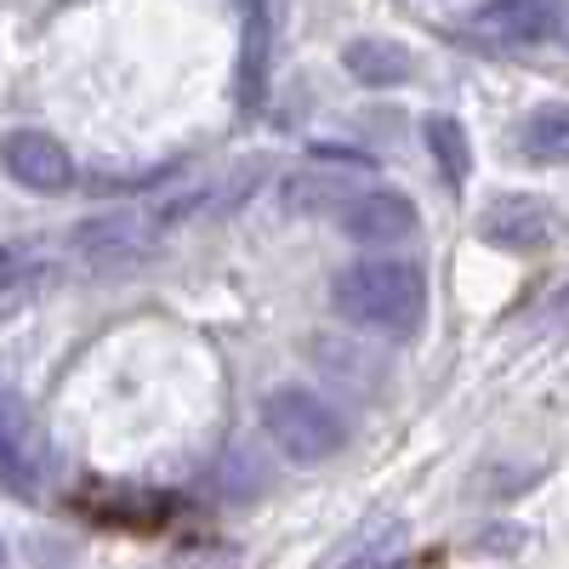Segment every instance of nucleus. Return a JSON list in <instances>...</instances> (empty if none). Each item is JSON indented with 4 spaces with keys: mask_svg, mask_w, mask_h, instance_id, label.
Instances as JSON below:
<instances>
[{
    "mask_svg": "<svg viewBox=\"0 0 569 569\" xmlns=\"http://www.w3.org/2000/svg\"><path fill=\"white\" fill-rule=\"evenodd\" d=\"M330 302L337 313L370 337H416L427 319V273L410 257H359L330 279Z\"/></svg>",
    "mask_w": 569,
    "mask_h": 569,
    "instance_id": "1",
    "label": "nucleus"
},
{
    "mask_svg": "<svg viewBox=\"0 0 569 569\" xmlns=\"http://www.w3.org/2000/svg\"><path fill=\"white\" fill-rule=\"evenodd\" d=\"M217 188H166V194H149L126 211H103V217H86L69 240L91 268H120L131 257H142L149 246H160L166 233H177L188 217H200L211 206Z\"/></svg>",
    "mask_w": 569,
    "mask_h": 569,
    "instance_id": "2",
    "label": "nucleus"
},
{
    "mask_svg": "<svg viewBox=\"0 0 569 569\" xmlns=\"http://www.w3.org/2000/svg\"><path fill=\"white\" fill-rule=\"evenodd\" d=\"M262 427H268V439L284 461H297V467H319L342 450L348 439V421L330 410V399H319L313 388L302 382H284L262 399Z\"/></svg>",
    "mask_w": 569,
    "mask_h": 569,
    "instance_id": "3",
    "label": "nucleus"
},
{
    "mask_svg": "<svg viewBox=\"0 0 569 569\" xmlns=\"http://www.w3.org/2000/svg\"><path fill=\"white\" fill-rule=\"evenodd\" d=\"M52 479H58V450L46 421L23 393H0V490L34 501L52 490Z\"/></svg>",
    "mask_w": 569,
    "mask_h": 569,
    "instance_id": "4",
    "label": "nucleus"
},
{
    "mask_svg": "<svg viewBox=\"0 0 569 569\" xmlns=\"http://www.w3.org/2000/svg\"><path fill=\"white\" fill-rule=\"evenodd\" d=\"M0 166H7L12 182H23L29 194H69L74 177H80L74 154L63 149L52 131H34V126L0 137Z\"/></svg>",
    "mask_w": 569,
    "mask_h": 569,
    "instance_id": "5",
    "label": "nucleus"
},
{
    "mask_svg": "<svg viewBox=\"0 0 569 569\" xmlns=\"http://www.w3.org/2000/svg\"><path fill=\"white\" fill-rule=\"evenodd\" d=\"M416 222L421 217H416L410 194H399V188H359V194L337 211V228L359 246H399L416 233Z\"/></svg>",
    "mask_w": 569,
    "mask_h": 569,
    "instance_id": "6",
    "label": "nucleus"
},
{
    "mask_svg": "<svg viewBox=\"0 0 569 569\" xmlns=\"http://www.w3.org/2000/svg\"><path fill=\"white\" fill-rule=\"evenodd\" d=\"M563 0H485L472 12V29L496 46H541L547 34H558Z\"/></svg>",
    "mask_w": 569,
    "mask_h": 569,
    "instance_id": "7",
    "label": "nucleus"
},
{
    "mask_svg": "<svg viewBox=\"0 0 569 569\" xmlns=\"http://www.w3.org/2000/svg\"><path fill=\"white\" fill-rule=\"evenodd\" d=\"M479 233L496 251H541L552 240V211L536 194H501V200L485 206Z\"/></svg>",
    "mask_w": 569,
    "mask_h": 569,
    "instance_id": "8",
    "label": "nucleus"
},
{
    "mask_svg": "<svg viewBox=\"0 0 569 569\" xmlns=\"http://www.w3.org/2000/svg\"><path fill=\"white\" fill-rule=\"evenodd\" d=\"M342 69L359 80V86H405L410 74H416V58H410V46H399V40H376V34H365V40H348L342 46Z\"/></svg>",
    "mask_w": 569,
    "mask_h": 569,
    "instance_id": "9",
    "label": "nucleus"
},
{
    "mask_svg": "<svg viewBox=\"0 0 569 569\" xmlns=\"http://www.w3.org/2000/svg\"><path fill=\"white\" fill-rule=\"evenodd\" d=\"M58 279V257L40 246H0V308H18L40 297Z\"/></svg>",
    "mask_w": 569,
    "mask_h": 569,
    "instance_id": "10",
    "label": "nucleus"
},
{
    "mask_svg": "<svg viewBox=\"0 0 569 569\" xmlns=\"http://www.w3.org/2000/svg\"><path fill=\"white\" fill-rule=\"evenodd\" d=\"M268 0H246V52H240V103L257 109L268 86Z\"/></svg>",
    "mask_w": 569,
    "mask_h": 569,
    "instance_id": "11",
    "label": "nucleus"
},
{
    "mask_svg": "<svg viewBox=\"0 0 569 569\" xmlns=\"http://www.w3.org/2000/svg\"><path fill=\"white\" fill-rule=\"evenodd\" d=\"M525 154L541 166H569V103H547L525 120Z\"/></svg>",
    "mask_w": 569,
    "mask_h": 569,
    "instance_id": "12",
    "label": "nucleus"
},
{
    "mask_svg": "<svg viewBox=\"0 0 569 569\" xmlns=\"http://www.w3.org/2000/svg\"><path fill=\"white\" fill-rule=\"evenodd\" d=\"M353 194L359 188H348L342 177H319V171H297V177H284V188H279V200L291 211H330V217H337Z\"/></svg>",
    "mask_w": 569,
    "mask_h": 569,
    "instance_id": "13",
    "label": "nucleus"
},
{
    "mask_svg": "<svg viewBox=\"0 0 569 569\" xmlns=\"http://www.w3.org/2000/svg\"><path fill=\"white\" fill-rule=\"evenodd\" d=\"M427 149H433L445 182H456V188L467 182V171H472V149H467L461 120H450V114H427Z\"/></svg>",
    "mask_w": 569,
    "mask_h": 569,
    "instance_id": "14",
    "label": "nucleus"
},
{
    "mask_svg": "<svg viewBox=\"0 0 569 569\" xmlns=\"http://www.w3.org/2000/svg\"><path fill=\"white\" fill-rule=\"evenodd\" d=\"M399 541H405V530H399V525H382V530L370 525V530L342 552V563H330V569H382V563H393Z\"/></svg>",
    "mask_w": 569,
    "mask_h": 569,
    "instance_id": "15",
    "label": "nucleus"
},
{
    "mask_svg": "<svg viewBox=\"0 0 569 569\" xmlns=\"http://www.w3.org/2000/svg\"><path fill=\"white\" fill-rule=\"evenodd\" d=\"M552 313H558V319H563V313H569V291H563V297H558V302H552Z\"/></svg>",
    "mask_w": 569,
    "mask_h": 569,
    "instance_id": "16",
    "label": "nucleus"
},
{
    "mask_svg": "<svg viewBox=\"0 0 569 569\" xmlns=\"http://www.w3.org/2000/svg\"><path fill=\"white\" fill-rule=\"evenodd\" d=\"M0 569H7V536H0Z\"/></svg>",
    "mask_w": 569,
    "mask_h": 569,
    "instance_id": "17",
    "label": "nucleus"
}]
</instances>
